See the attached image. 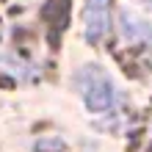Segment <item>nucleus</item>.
<instances>
[{
    "label": "nucleus",
    "mask_w": 152,
    "mask_h": 152,
    "mask_svg": "<svg viewBox=\"0 0 152 152\" xmlns=\"http://www.w3.org/2000/svg\"><path fill=\"white\" fill-rule=\"evenodd\" d=\"M144 3H147V6H152V0H144Z\"/></svg>",
    "instance_id": "nucleus-4"
},
{
    "label": "nucleus",
    "mask_w": 152,
    "mask_h": 152,
    "mask_svg": "<svg viewBox=\"0 0 152 152\" xmlns=\"http://www.w3.org/2000/svg\"><path fill=\"white\" fill-rule=\"evenodd\" d=\"M80 80V94L88 105V111L94 113H102L113 105V86H111V77L102 72L100 66H83V72L77 75Z\"/></svg>",
    "instance_id": "nucleus-1"
},
{
    "label": "nucleus",
    "mask_w": 152,
    "mask_h": 152,
    "mask_svg": "<svg viewBox=\"0 0 152 152\" xmlns=\"http://www.w3.org/2000/svg\"><path fill=\"white\" fill-rule=\"evenodd\" d=\"M122 33H124V39L127 42H136V39H141V42H152V28L144 22V20H138V17H133V14H127L124 11L122 14Z\"/></svg>",
    "instance_id": "nucleus-3"
},
{
    "label": "nucleus",
    "mask_w": 152,
    "mask_h": 152,
    "mask_svg": "<svg viewBox=\"0 0 152 152\" xmlns=\"http://www.w3.org/2000/svg\"><path fill=\"white\" fill-rule=\"evenodd\" d=\"M111 31V0H86L83 6V33L88 44H97Z\"/></svg>",
    "instance_id": "nucleus-2"
},
{
    "label": "nucleus",
    "mask_w": 152,
    "mask_h": 152,
    "mask_svg": "<svg viewBox=\"0 0 152 152\" xmlns=\"http://www.w3.org/2000/svg\"><path fill=\"white\" fill-rule=\"evenodd\" d=\"M149 149H152V147H149Z\"/></svg>",
    "instance_id": "nucleus-5"
}]
</instances>
